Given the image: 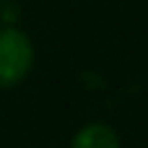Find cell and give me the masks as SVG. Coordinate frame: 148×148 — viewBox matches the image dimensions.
<instances>
[{
	"mask_svg": "<svg viewBox=\"0 0 148 148\" xmlns=\"http://www.w3.org/2000/svg\"><path fill=\"white\" fill-rule=\"evenodd\" d=\"M70 148H120V138H117V133L109 125L94 122V125L81 127L73 135Z\"/></svg>",
	"mask_w": 148,
	"mask_h": 148,
	"instance_id": "obj_2",
	"label": "cell"
},
{
	"mask_svg": "<svg viewBox=\"0 0 148 148\" xmlns=\"http://www.w3.org/2000/svg\"><path fill=\"white\" fill-rule=\"evenodd\" d=\"M31 65H34L31 39L13 26L0 29V88L21 83L31 70Z\"/></svg>",
	"mask_w": 148,
	"mask_h": 148,
	"instance_id": "obj_1",
	"label": "cell"
}]
</instances>
